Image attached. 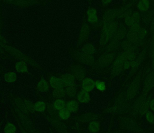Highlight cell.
I'll return each mask as SVG.
<instances>
[{
    "label": "cell",
    "instance_id": "603a6c76",
    "mask_svg": "<svg viewBox=\"0 0 154 133\" xmlns=\"http://www.w3.org/2000/svg\"><path fill=\"white\" fill-rule=\"evenodd\" d=\"M35 111L39 112H43L45 111L46 108V105L43 101H39L37 102L34 104Z\"/></svg>",
    "mask_w": 154,
    "mask_h": 133
},
{
    "label": "cell",
    "instance_id": "6da1fadb",
    "mask_svg": "<svg viewBox=\"0 0 154 133\" xmlns=\"http://www.w3.org/2000/svg\"><path fill=\"white\" fill-rule=\"evenodd\" d=\"M91 26L87 23H83L80 28L78 38L77 44L82 46L88 42L91 32Z\"/></svg>",
    "mask_w": 154,
    "mask_h": 133
},
{
    "label": "cell",
    "instance_id": "ac0fdd59",
    "mask_svg": "<svg viewBox=\"0 0 154 133\" xmlns=\"http://www.w3.org/2000/svg\"><path fill=\"white\" fill-rule=\"evenodd\" d=\"M37 88L40 91L45 92L48 90L49 86L47 82L44 79H42L38 83Z\"/></svg>",
    "mask_w": 154,
    "mask_h": 133
},
{
    "label": "cell",
    "instance_id": "5b68a950",
    "mask_svg": "<svg viewBox=\"0 0 154 133\" xmlns=\"http://www.w3.org/2000/svg\"><path fill=\"white\" fill-rule=\"evenodd\" d=\"M76 59L79 63L87 65H93L95 61L94 55L87 54L82 52L77 54Z\"/></svg>",
    "mask_w": 154,
    "mask_h": 133
},
{
    "label": "cell",
    "instance_id": "4316f807",
    "mask_svg": "<svg viewBox=\"0 0 154 133\" xmlns=\"http://www.w3.org/2000/svg\"><path fill=\"white\" fill-rule=\"evenodd\" d=\"M25 106L29 112L34 113L35 110L34 108V105L30 101L28 100L24 101Z\"/></svg>",
    "mask_w": 154,
    "mask_h": 133
},
{
    "label": "cell",
    "instance_id": "d4e9b609",
    "mask_svg": "<svg viewBox=\"0 0 154 133\" xmlns=\"http://www.w3.org/2000/svg\"><path fill=\"white\" fill-rule=\"evenodd\" d=\"M98 13L97 8L94 6H89L87 8L86 12V17L98 15Z\"/></svg>",
    "mask_w": 154,
    "mask_h": 133
},
{
    "label": "cell",
    "instance_id": "9a60e30c",
    "mask_svg": "<svg viewBox=\"0 0 154 133\" xmlns=\"http://www.w3.org/2000/svg\"><path fill=\"white\" fill-rule=\"evenodd\" d=\"M88 129L89 131L91 133H97L100 130V123L96 121H91L89 123Z\"/></svg>",
    "mask_w": 154,
    "mask_h": 133
},
{
    "label": "cell",
    "instance_id": "ffe728a7",
    "mask_svg": "<svg viewBox=\"0 0 154 133\" xmlns=\"http://www.w3.org/2000/svg\"><path fill=\"white\" fill-rule=\"evenodd\" d=\"M71 112L66 108L59 110V116L60 119L63 120H68L71 116Z\"/></svg>",
    "mask_w": 154,
    "mask_h": 133
},
{
    "label": "cell",
    "instance_id": "8fae6325",
    "mask_svg": "<svg viewBox=\"0 0 154 133\" xmlns=\"http://www.w3.org/2000/svg\"><path fill=\"white\" fill-rule=\"evenodd\" d=\"M61 79L63 81L66 87L75 85L76 79L74 75L71 74H65L61 76Z\"/></svg>",
    "mask_w": 154,
    "mask_h": 133
},
{
    "label": "cell",
    "instance_id": "484cf974",
    "mask_svg": "<svg viewBox=\"0 0 154 133\" xmlns=\"http://www.w3.org/2000/svg\"><path fill=\"white\" fill-rule=\"evenodd\" d=\"M95 87L99 91H104L106 89V84L103 81L97 80L95 81Z\"/></svg>",
    "mask_w": 154,
    "mask_h": 133
},
{
    "label": "cell",
    "instance_id": "44dd1931",
    "mask_svg": "<svg viewBox=\"0 0 154 133\" xmlns=\"http://www.w3.org/2000/svg\"><path fill=\"white\" fill-rule=\"evenodd\" d=\"M66 104L64 100L63 99H58L54 102V106L56 109L60 110L65 108Z\"/></svg>",
    "mask_w": 154,
    "mask_h": 133
},
{
    "label": "cell",
    "instance_id": "cb8c5ba5",
    "mask_svg": "<svg viewBox=\"0 0 154 133\" xmlns=\"http://www.w3.org/2000/svg\"><path fill=\"white\" fill-rule=\"evenodd\" d=\"M66 95L65 90L63 88L56 89L53 93L54 97L58 99L63 98Z\"/></svg>",
    "mask_w": 154,
    "mask_h": 133
},
{
    "label": "cell",
    "instance_id": "83f0119b",
    "mask_svg": "<svg viewBox=\"0 0 154 133\" xmlns=\"http://www.w3.org/2000/svg\"><path fill=\"white\" fill-rule=\"evenodd\" d=\"M95 117L92 114H87L82 116V121L88 122L94 121L95 119Z\"/></svg>",
    "mask_w": 154,
    "mask_h": 133
},
{
    "label": "cell",
    "instance_id": "30bf717a",
    "mask_svg": "<svg viewBox=\"0 0 154 133\" xmlns=\"http://www.w3.org/2000/svg\"><path fill=\"white\" fill-rule=\"evenodd\" d=\"M49 82L51 87L55 89L63 88L66 87L62 79L55 77H51Z\"/></svg>",
    "mask_w": 154,
    "mask_h": 133
},
{
    "label": "cell",
    "instance_id": "7402d4cb",
    "mask_svg": "<svg viewBox=\"0 0 154 133\" xmlns=\"http://www.w3.org/2000/svg\"><path fill=\"white\" fill-rule=\"evenodd\" d=\"M16 74L14 72H10L5 74L4 76L5 80L8 83H13L15 82L17 79Z\"/></svg>",
    "mask_w": 154,
    "mask_h": 133
},
{
    "label": "cell",
    "instance_id": "7c38bea8",
    "mask_svg": "<svg viewBox=\"0 0 154 133\" xmlns=\"http://www.w3.org/2000/svg\"><path fill=\"white\" fill-rule=\"evenodd\" d=\"M66 107L71 112L76 113L79 109L78 102L75 99L68 101L66 103Z\"/></svg>",
    "mask_w": 154,
    "mask_h": 133
},
{
    "label": "cell",
    "instance_id": "f546056e",
    "mask_svg": "<svg viewBox=\"0 0 154 133\" xmlns=\"http://www.w3.org/2000/svg\"><path fill=\"white\" fill-rule=\"evenodd\" d=\"M112 2V0H102L101 1V5L104 6H107L110 5Z\"/></svg>",
    "mask_w": 154,
    "mask_h": 133
},
{
    "label": "cell",
    "instance_id": "5bb4252c",
    "mask_svg": "<svg viewBox=\"0 0 154 133\" xmlns=\"http://www.w3.org/2000/svg\"><path fill=\"white\" fill-rule=\"evenodd\" d=\"M110 38L109 35L101 32L99 39V45L102 47L106 46L110 42Z\"/></svg>",
    "mask_w": 154,
    "mask_h": 133
},
{
    "label": "cell",
    "instance_id": "d6986e66",
    "mask_svg": "<svg viewBox=\"0 0 154 133\" xmlns=\"http://www.w3.org/2000/svg\"><path fill=\"white\" fill-rule=\"evenodd\" d=\"M16 131L17 128L15 125L10 122L7 123L4 129V133H15Z\"/></svg>",
    "mask_w": 154,
    "mask_h": 133
},
{
    "label": "cell",
    "instance_id": "3957f363",
    "mask_svg": "<svg viewBox=\"0 0 154 133\" xmlns=\"http://www.w3.org/2000/svg\"><path fill=\"white\" fill-rule=\"evenodd\" d=\"M118 28V23L115 20L110 22L103 23L101 30V32L108 35L111 37L116 33Z\"/></svg>",
    "mask_w": 154,
    "mask_h": 133
},
{
    "label": "cell",
    "instance_id": "2e32d148",
    "mask_svg": "<svg viewBox=\"0 0 154 133\" xmlns=\"http://www.w3.org/2000/svg\"><path fill=\"white\" fill-rule=\"evenodd\" d=\"M65 91L67 96L71 98L76 97L78 93L77 89L75 85L67 87Z\"/></svg>",
    "mask_w": 154,
    "mask_h": 133
},
{
    "label": "cell",
    "instance_id": "8992f818",
    "mask_svg": "<svg viewBox=\"0 0 154 133\" xmlns=\"http://www.w3.org/2000/svg\"><path fill=\"white\" fill-rule=\"evenodd\" d=\"M115 55L113 53H108L102 55L98 59V63L101 67H107L114 62Z\"/></svg>",
    "mask_w": 154,
    "mask_h": 133
},
{
    "label": "cell",
    "instance_id": "f1b7e54d",
    "mask_svg": "<svg viewBox=\"0 0 154 133\" xmlns=\"http://www.w3.org/2000/svg\"><path fill=\"white\" fill-rule=\"evenodd\" d=\"M146 119L148 122L150 124H153L154 122V115L151 112H147L146 115Z\"/></svg>",
    "mask_w": 154,
    "mask_h": 133
},
{
    "label": "cell",
    "instance_id": "ba28073f",
    "mask_svg": "<svg viewBox=\"0 0 154 133\" xmlns=\"http://www.w3.org/2000/svg\"><path fill=\"white\" fill-rule=\"evenodd\" d=\"M76 98L77 101L81 104L87 103L91 99L89 93L82 89L78 92Z\"/></svg>",
    "mask_w": 154,
    "mask_h": 133
},
{
    "label": "cell",
    "instance_id": "277c9868",
    "mask_svg": "<svg viewBox=\"0 0 154 133\" xmlns=\"http://www.w3.org/2000/svg\"><path fill=\"white\" fill-rule=\"evenodd\" d=\"M116 18V8H109L105 9L102 13L101 20L103 23H107L115 21Z\"/></svg>",
    "mask_w": 154,
    "mask_h": 133
},
{
    "label": "cell",
    "instance_id": "52a82bcc",
    "mask_svg": "<svg viewBox=\"0 0 154 133\" xmlns=\"http://www.w3.org/2000/svg\"><path fill=\"white\" fill-rule=\"evenodd\" d=\"M81 87L82 90L89 93L95 89V81L90 77H86L82 81Z\"/></svg>",
    "mask_w": 154,
    "mask_h": 133
},
{
    "label": "cell",
    "instance_id": "4dcf8cb0",
    "mask_svg": "<svg viewBox=\"0 0 154 133\" xmlns=\"http://www.w3.org/2000/svg\"><path fill=\"white\" fill-rule=\"evenodd\" d=\"M150 106L151 109L154 111V100H152L150 103Z\"/></svg>",
    "mask_w": 154,
    "mask_h": 133
},
{
    "label": "cell",
    "instance_id": "e0dca14e",
    "mask_svg": "<svg viewBox=\"0 0 154 133\" xmlns=\"http://www.w3.org/2000/svg\"><path fill=\"white\" fill-rule=\"evenodd\" d=\"M15 68L18 72L25 73L27 72V68L26 64L23 61H19L16 63Z\"/></svg>",
    "mask_w": 154,
    "mask_h": 133
},
{
    "label": "cell",
    "instance_id": "7a4b0ae2",
    "mask_svg": "<svg viewBox=\"0 0 154 133\" xmlns=\"http://www.w3.org/2000/svg\"><path fill=\"white\" fill-rule=\"evenodd\" d=\"M71 71L77 80L82 81L86 78V70L83 64L79 63L75 64L72 67Z\"/></svg>",
    "mask_w": 154,
    "mask_h": 133
},
{
    "label": "cell",
    "instance_id": "4fadbf2b",
    "mask_svg": "<svg viewBox=\"0 0 154 133\" xmlns=\"http://www.w3.org/2000/svg\"><path fill=\"white\" fill-rule=\"evenodd\" d=\"M15 103L17 107L25 114L28 115L29 112L27 109L24 101L21 99L17 98L15 99Z\"/></svg>",
    "mask_w": 154,
    "mask_h": 133
},
{
    "label": "cell",
    "instance_id": "1f68e13d",
    "mask_svg": "<svg viewBox=\"0 0 154 133\" xmlns=\"http://www.w3.org/2000/svg\"><path fill=\"white\" fill-rule=\"evenodd\" d=\"M23 133H27V132H23Z\"/></svg>",
    "mask_w": 154,
    "mask_h": 133
},
{
    "label": "cell",
    "instance_id": "9c48e42d",
    "mask_svg": "<svg viewBox=\"0 0 154 133\" xmlns=\"http://www.w3.org/2000/svg\"><path fill=\"white\" fill-rule=\"evenodd\" d=\"M81 51L86 54L94 55L96 52V49L93 43L88 42L82 46Z\"/></svg>",
    "mask_w": 154,
    "mask_h": 133
}]
</instances>
